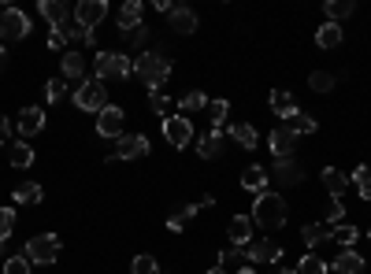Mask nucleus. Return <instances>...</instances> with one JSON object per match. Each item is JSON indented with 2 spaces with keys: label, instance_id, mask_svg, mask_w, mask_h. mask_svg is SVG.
I'll use <instances>...</instances> for the list:
<instances>
[{
  "label": "nucleus",
  "instance_id": "obj_49",
  "mask_svg": "<svg viewBox=\"0 0 371 274\" xmlns=\"http://www.w3.org/2000/svg\"><path fill=\"white\" fill-rule=\"evenodd\" d=\"M208 274H227V270H223V267H211V270H208Z\"/></svg>",
  "mask_w": 371,
  "mask_h": 274
},
{
  "label": "nucleus",
  "instance_id": "obj_39",
  "mask_svg": "<svg viewBox=\"0 0 371 274\" xmlns=\"http://www.w3.org/2000/svg\"><path fill=\"white\" fill-rule=\"evenodd\" d=\"M330 270V263H323L320 256H301V263H297V274H327Z\"/></svg>",
  "mask_w": 371,
  "mask_h": 274
},
{
  "label": "nucleus",
  "instance_id": "obj_30",
  "mask_svg": "<svg viewBox=\"0 0 371 274\" xmlns=\"http://www.w3.org/2000/svg\"><path fill=\"white\" fill-rule=\"evenodd\" d=\"M323 11H327V22H341V19H349L356 11V4L353 0H327Z\"/></svg>",
  "mask_w": 371,
  "mask_h": 274
},
{
  "label": "nucleus",
  "instance_id": "obj_8",
  "mask_svg": "<svg viewBox=\"0 0 371 274\" xmlns=\"http://www.w3.org/2000/svg\"><path fill=\"white\" fill-rule=\"evenodd\" d=\"M104 19H108V4H104V0H82V4L74 8V22L82 26V30H97Z\"/></svg>",
  "mask_w": 371,
  "mask_h": 274
},
{
  "label": "nucleus",
  "instance_id": "obj_47",
  "mask_svg": "<svg viewBox=\"0 0 371 274\" xmlns=\"http://www.w3.org/2000/svg\"><path fill=\"white\" fill-rule=\"evenodd\" d=\"M0 145H11V123L0 115Z\"/></svg>",
  "mask_w": 371,
  "mask_h": 274
},
{
  "label": "nucleus",
  "instance_id": "obj_28",
  "mask_svg": "<svg viewBox=\"0 0 371 274\" xmlns=\"http://www.w3.org/2000/svg\"><path fill=\"white\" fill-rule=\"evenodd\" d=\"M197 212H201V204H178L175 212L167 215V230H175V233H178V230H182L186 223H190V219H193Z\"/></svg>",
  "mask_w": 371,
  "mask_h": 274
},
{
  "label": "nucleus",
  "instance_id": "obj_37",
  "mask_svg": "<svg viewBox=\"0 0 371 274\" xmlns=\"http://www.w3.org/2000/svg\"><path fill=\"white\" fill-rule=\"evenodd\" d=\"M245 249H237V245H230V249H223L219 252V267H237V270H242L245 267Z\"/></svg>",
  "mask_w": 371,
  "mask_h": 274
},
{
  "label": "nucleus",
  "instance_id": "obj_24",
  "mask_svg": "<svg viewBox=\"0 0 371 274\" xmlns=\"http://www.w3.org/2000/svg\"><path fill=\"white\" fill-rule=\"evenodd\" d=\"M8 163L19 167V171H26V167L34 163V149L26 145V141H11V145H8Z\"/></svg>",
  "mask_w": 371,
  "mask_h": 274
},
{
  "label": "nucleus",
  "instance_id": "obj_9",
  "mask_svg": "<svg viewBox=\"0 0 371 274\" xmlns=\"http://www.w3.org/2000/svg\"><path fill=\"white\" fill-rule=\"evenodd\" d=\"M123 130H126V115H123V108L108 104V108L97 115V137H123Z\"/></svg>",
  "mask_w": 371,
  "mask_h": 274
},
{
  "label": "nucleus",
  "instance_id": "obj_46",
  "mask_svg": "<svg viewBox=\"0 0 371 274\" xmlns=\"http://www.w3.org/2000/svg\"><path fill=\"white\" fill-rule=\"evenodd\" d=\"M123 41H126V45H134V48H141L145 41H149V30H145V26H134V30H126V34H123Z\"/></svg>",
  "mask_w": 371,
  "mask_h": 274
},
{
  "label": "nucleus",
  "instance_id": "obj_4",
  "mask_svg": "<svg viewBox=\"0 0 371 274\" xmlns=\"http://www.w3.org/2000/svg\"><path fill=\"white\" fill-rule=\"evenodd\" d=\"M30 263L37 267H48V263H56L60 259V238L56 233H37V238L26 241V252H22Z\"/></svg>",
  "mask_w": 371,
  "mask_h": 274
},
{
  "label": "nucleus",
  "instance_id": "obj_23",
  "mask_svg": "<svg viewBox=\"0 0 371 274\" xmlns=\"http://www.w3.org/2000/svg\"><path fill=\"white\" fill-rule=\"evenodd\" d=\"M271 111L278 119H289V115L297 111V97L289 93V89H271Z\"/></svg>",
  "mask_w": 371,
  "mask_h": 274
},
{
  "label": "nucleus",
  "instance_id": "obj_27",
  "mask_svg": "<svg viewBox=\"0 0 371 274\" xmlns=\"http://www.w3.org/2000/svg\"><path fill=\"white\" fill-rule=\"evenodd\" d=\"M286 130L301 137V134H315V130H320V123H315L312 115H304V111H294V115L286 119Z\"/></svg>",
  "mask_w": 371,
  "mask_h": 274
},
{
  "label": "nucleus",
  "instance_id": "obj_12",
  "mask_svg": "<svg viewBox=\"0 0 371 274\" xmlns=\"http://www.w3.org/2000/svg\"><path fill=\"white\" fill-rule=\"evenodd\" d=\"M37 15H41V19L52 26V34H60L63 26L71 22V15H67V4H63V0H41V4H37Z\"/></svg>",
  "mask_w": 371,
  "mask_h": 274
},
{
  "label": "nucleus",
  "instance_id": "obj_32",
  "mask_svg": "<svg viewBox=\"0 0 371 274\" xmlns=\"http://www.w3.org/2000/svg\"><path fill=\"white\" fill-rule=\"evenodd\" d=\"M197 152H201L204 160H216V156L223 152V137L216 134V130H208V134H204L201 141H197Z\"/></svg>",
  "mask_w": 371,
  "mask_h": 274
},
{
  "label": "nucleus",
  "instance_id": "obj_11",
  "mask_svg": "<svg viewBox=\"0 0 371 274\" xmlns=\"http://www.w3.org/2000/svg\"><path fill=\"white\" fill-rule=\"evenodd\" d=\"M141 156H149V137L145 134H126V137H119V149L108 156V163L112 160H141Z\"/></svg>",
  "mask_w": 371,
  "mask_h": 274
},
{
  "label": "nucleus",
  "instance_id": "obj_44",
  "mask_svg": "<svg viewBox=\"0 0 371 274\" xmlns=\"http://www.w3.org/2000/svg\"><path fill=\"white\" fill-rule=\"evenodd\" d=\"M341 219H346V207H341V200H330V207H327V226H330V230L341 226Z\"/></svg>",
  "mask_w": 371,
  "mask_h": 274
},
{
  "label": "nucleus",
  "instance_id": "obj_3",
  "mask_svg": "<svg viewBox=\"0 0 371 274\" xmlns=\"http://www.w3.org/2000/svg\"><path fill=\"white\" fill-rule=\"evenodd\" d=\"M93 78L97 82H108V78H130L134 74V60H126L123 52H97V60H93Z\"/></svg>",
  "mask_w": 371,
  "mask_h": 274
},
{
  "label": "nucleus",
  "instance_id": "obj_1",
  "mask_svg": "<svg viewBox=\"0 0 371 274\" xmlns=\"http://www.w3.org/2000/svg\"><path fill=\"white\" fill-rule=\"evenodd\" d=\"M134 74L152 89V93H160V89L167 85V78H171V60L160 56V52H145V56L134 60Z\"/></svg>",
  "mask_w": 371,
  "mask_h": 274
},
{
  "label": "nucleus",
  "instance_id": "obj_35",
  "mask_svg": "<svg viewBox=\"0 0 371 274\" xmlns=\"http://www.w3.org/2000/svg\"><path fill=\"white\" fill-rule=\"evenodd\" d=\"M356 238H360V230H356V226H346V223L330 230V241H338L341 249H353V245H356Z\"/></svg>",
  "mask_w": 371,
  "mask_h": 274
},
{
  "label": "nucleus",
  "instance_id": "obj_36",
  "mask_svg": "<svg viewBox=\"0 0 371 274\" xmlns=\"http://www.w3.org/2000/svg\"><path fill=\"white\" fill-rule=\"evenodd\" d=\"M208 111H211V130H216V134H219V130L227 126L230 104H227V100H211V104H208Z\"/></svg>",
  "mask_w": 371,
  "mask_h": 274
},
{
  "label": "nucleus",
  "instance_id": "obj_33",
  "mask_svg": "<svg viewBox=\"0 0 371 274\" xmlns=\"http://www.w3.org/2000/svg\"><path fill=\"white\" fill-rule=\"evenodd\" d=\"M301 238H304V245H312V249H315V245L330 241V226L327 223H308V226L301 230Z\"/></svg>",
  "mask_w": 371,
  "mask_h": 274
},
{
  "label": "nucleus",
  "instance_id": "obj_41",
  "mask_svg": "<svg viewBox=\"0 0 371 274\" xmlns=\"http://www.w3.org/2000/svg\"><path fill=\"white\" fill-rule=\"evenodd\" d=\"M11 230H15V207H0V241L11 238Z\"/></svg>",
  "mask_w": 371,
  "mask_h": 274
},
{
  "label": "nucleus",
  "instance_id": "obj_21",
  "mask_svg": "<svg viewBox=\"0 0 371 274\" xmlns=\"http://www.w3.org/2000/svg\"><path fill=\"white\" fill-rule=\"evenodd\" d=\"M330 267H334V274H364V267H367V263H364V256H360V252L341 249V256H338Z\"/></svg>",
  "mask_w": 371,
  "mask_h": 274
},
{
  "label": "nucleus",
  "instance_id": "obj_7",
  "mask_svg": "<svg viewBox=\"0 0 371 274\" xmlns=\"http://www.w3.org/2000/svg\"><path fill=\"white\" fill-rule=\"evenodd\" d=\"M164 137H167V145H175V149H186L193 141V119H186V115H167L164 119Z\"/></svg>",
  "mask_w": 371,
  "mask_h": 274
},
{
  "label": "nucleus",
  "instance_id": "obj_31",
  "mask_svg": "<svg viewBox=\"0 0 371 274\" xmlns=\"http://www.w3.org/2000/svg\"><path fill=\"white\" fill-rule=\"evenodd\" d=\"M349 186L356 189V193H360V200H371V167H356V171L349 174Z\"/></svg>",
  "mask_w": 371,
  "mask_h": 274
},
{
  "label": "nucleus",
  "instance_id": "obj_38",
  "mask_svg": "<svg viewBox=\"0 0 371 274\" xmlns=\"http://www.w3.org/2000/svg\"><path fill=\"white\" fill-rule=\"evenodd\" d=\"M334 82H338V78L330 74V71H312L308 89H315V93H330V89H334Z\"/></svg>",
  "mask_w": 371,
  "mask_h": 274
},
{
  "label": "nucleus",
  "instance_id": "obj_6",
  "mask_svg": "<svg viewBox=\"0 0 371 274\" xmlns=\"http://www.w3.org/2000/svg\"><path fill=\"white\" fill-rule=\"evenodd\" d=\"M26 34H30V19H26V11H19V8L0 11V37H4V41H22Z\"/></svg>",
  "mask_w": 371,
  "mask_h": 274
},
{
  "label": "nucleus",
  "instance_id": "obj_19",
  "mask_svg": "<svg viewBox=\"0 0 371 274\" xmlns=\"http://www.w3.org/2000/svg\"><path fill=\"white\" fill-rule=\"evenodd\" d=\"M167 26L175 34H193L197 30V11H190V8H171L167 11Z\"/></svg>",
  "mask_w": 371,
  "mask_h": 274
},
{
  "label": "nucleus",
  "instance_id": "obj_20",
  "mask_svg": "<svg viewBox=\"0 0 371 274\" xmlns=\"http://www.w3.org/2000/svg\"><path fill=\"white\" fill-rule=\"evenodd\" d=\"M323 186H327V193H330V200H338L341 193L349 189V174L346 171H338V167H323Z\"/></svg>",
  "mask_w": 371,
  "mask_h": 274
},
{
  "label": "nucleus",
  "instance_id": "obj_13",
  "mask_svg": "<svg viewBox=\"0 0 371 274\" xmlns=\"http://www.w3.org/2000/svg\"><path fill=\"white\" fill-rule=\"evenodd\" d=\"M268 149H271L275 160H286V156H294V149H297V134H289L286 126H278V130H271Z\"/></svg>",
  "mask_w": 371,
  "mask_h": 274
},
{
  "label": "nucleus",
  "instance_id": "obj_17",
  "mask_svg": "<svg viewBox=\"0 0 371 274\" xmlns=\"http://www.w3.org/2000/svg\"><path fill=\"white\" fill-rule=\"evenodd\" d=\"M227 238H230V245H237V249H249V241H253V219L234 215L227 223Z\"/></svg>",
  "mask_w": 371,
  "mask_h": 274
},
{
  "label": "nucleus",
  "instance_id": "obj_45",
  "mask_svg": "<svg viewBox=\"0 0 371 274\" xmlns=\"http://www.w3.org/2000/svg\"><path fill=\"white\" fill-rule=\"evenodd\" d=\"M149 104H152V111H156V115H164V119L171 115V108H175V104H171V97H164V93H152Z\"/></svg>",
  "mask_w": 371,
  "mask_h": 274
},
{
  "label": "nucleus",
  "instance_id": "obj_43",
  "mask_svg": "<svg viewBox=\"0 0 371 274\" xmlns=\"http://www.w3.org/2000/svg\"><path fill=\"white\" fill-rule=\"evenodd\" d=\"M4 274H30V259L26 256H8L4 259Z\"/></svg>",
  "mask_w": 371,
  "mask_h": 274
},
{
  "label": "nucleus",
  "instance_id": "obj_52",
  "mask_svg": "<svg viewBox=\"0 0 371 274\" xmlns=\"http://www.w3.org/2000/svg\"><path fill=\"white\" fill-rule=\"evenodd\" d=\"M367 238H371V230H367Z\"/></svg>",
  "mask_w": 371,
  "mask_h": 274
},
{
  "label": "nucleus",
  "instance_id": "obj_48",
  "mask_svg": "<svg viewBox=\"0 0 371 274\" xmlns=\"http://www.w3.org/2000/svg\"><path fill=\"white\" fill-rule=\"evenodd\" d=\"M4 67H8V48L0 45V74H4Z\"/></svg>",
  "mask_w": 371,
  "mask_h": 274
},
{
  "label": "nucleus",
  "instance_id": "obj_25",
  "mask_svg": "<svg viewBox=\"0 0 371 274\" xmlns=\"http://www.w3.org/2000/svg\"><path fill=\"white\" fill-rule=\"evenodd\" d=\"M11 197H15V204H41L45 200V189L37 186V181H19Z\"/></svg>",
  "mask_w": 371,
  "mask_h": 274
},
{
  "label": "nucleus",
  "instance_id": "obj_42",
  "mask_svg": "<svg viewBox=\"0 0 371 274\" xmlns=\"http://www.w3.org/2000/svg\"><path fill=\"white\" fill-rule=\"evenodd\" d=\"M134 274H160V263H156V256H134Z\"/></svg>",
  "mask_w": 371,
  "mask_h": 274
},
{
  "label": "nucleus",
  "instance_id": "obj_5",
  "mask_svg": "<svg viewBox=\"0 0 371 274\" xmlns=\"http://www.w3.org/2000/svg\"><path fill=\"white\" fill-rule=\"evenodd\" d=\"M74 104L82 111H97L100 115L104 108H108V89H104V82H97V78H86V82L74 89Z\"/></svg>",
  "mask_w": 371,
  "mask_h": 274
},
{
  "label": "nucleus",
  "instance_id": "obj_40",
  "mask_svg": "<svg viewBox=\"0 0 371 274\" xmlns=\"http://www.w3.org/2000/svg\"><path fill=\"white\" fill-rule=\"evenodd\" d=\"M45 97H48V104H60L63 97H67V78H52V82L45 85Z\"/></svg>",
  "mask_w": 371,
  "mask_h": 274
},
{
  "label": "nucleus",
  "instance_id": "obj_2",
  "mask_svg": "<svg viewBox=\"0 0 371 274\" xmlns=\"http://www.w3.org/2000/svg\"><path fill=\"white\" fill-rule=\"evenodd\" d=\"M286 200L278 197V193H260L256 204H253V223L263 226V230H278V226H286Z\"/></svg>",
  "mask_w": 371,
  "mask_h": 274
},
{
  "label": "nucleus",
  "instance_id": "obj_14",
  "mask_svg": "<svg viewBox=\"0 0 371 274\" xmlns=\"http://www.w3.org/2000/svg\"><path fill=\"white\" fill-rule=\"evenodd\" d=\"M271 178L278 181V186H297V181L304 178V167L294 160V156H286V160H275V171Z\"/></svg>",
  "mask_w": 371,
  "mask_h": 274
},
{
  "label": "nucleus",
  "instance_id": "obj_15",
  "mask_svg": "<svg viewBox=\"0 0 371 274\" xmlns=\"http://www.w3.org/2000/svg\"><path fill=\"white\" fill-rule=\"evenodd\" d=\"M242 189H249V193H268L271 189V174H268V167H260V163H253V167H245L242 171Z\"/></svg>",
  "mask_w": 371,
  "mask_h": 274
},
{
  "label": "nucleus",
  "instance_id": "obj_51",
  "mask_svg": "<svg viewBox=\"0 0 371 274\" xmlns=\"http://www.w3.org/2000/svg\"><path fill=\"white\" fill-rule=\"evenodd\" d=\"M278 274H297V270H278Z\"/></svg>",
  "mask_w": 371,
  "mask_h": 274
},
{
  "label": "nucleus",
  "instance_id": "obj_16",
  "mask_svg": "<svg viewBox=\"0 0 371 274\" xmlns=\"http://www.w3.org/2000/svg\"><path fill=\"white\" fill-rule=\"evenodd\" d=\"M15 130H19L22 137L41 134V130H45V111H41V108H22L19 119H15Z\"/></svg>",
  "mask_w": 371,
  "mask_h": 274
},
{
  "label": "nucleus",
  "instance_id": "obj_26",
  "mask_svg": "<svg viewBox=\"0 0 371 274\" xmlns=\"http://www.w3.org/2000/svg\"><path fill=\"white\" fill-rule=\"evenodd\" d=\"M230 137H234L242 149H256V145H260L256 126H249V123H230Z\"/></svg>",
  "mask_w": 371,
  "mask_h": 274
},
{
  "label": "nucleus",
  "instance_id": "obj_50",
  "mask_svg": "<svg viewBox=\"0 0 371 274\" xmlns=\"http://www.w3.org/2000/svg\"><path fill=\"white\" fill-rule=\"evenodd\" d=\"M237 274H256V270H253V267H242V270H237Z\"/></svg>",
  "mask_w": 371,
  "mask_h": 274
},
{
  "label": "nucleus",
  "instance_id": "obj_29",
  "mask_svg": "<svg viewBox=\"0 0 371 274\" xmlns=\"http://www.w3.org/2000/svg\"><path fill=\"white\" fill-rule=\"evenodd\" d=\"M315 45L320 48H338L341 45V26L338 22H323L320 30H315Z\"/></svg>",
  "mask_w": 371,
  "mask_h": 274
},
{
  "label": "nucleus",
  "instance_id": "obj_34",
  "mask_svg": "<svg viewBox=\"0 0 371 274\" xmlns=\"http://www.w3.org/2000/svg\"><path fill=\"white\" fill-rule=\"evenodd\" d=\"M204 108H208V97L201 93V89H193V93H186L178 100V111L182 115H193V111H204Z\"/></svg>",
  "mask_w": 371,
  "mask_h": 274
},
{
  "label": "nucleus",
  "instance_id": "obj_22",
  "mask_svg": "<svg viewBox=\"0 0 371 274\" xmlns=\"http://www.w3.org/2000/svg\"><path fill=\"white\" fill-rule=\"evenodd\" d=\"M141 15H145L141 0H126V4L119 8V34H126V30H134V26H141Z\"/></svg>",
  "mask_w": 371,
  "mask_h": 274
},
{
  "label": "nucleus",
  "instance_id": "obj_10",
  "mask_svg": "<svg viewBox=\"0 0 371 274\" xmlns=\"http://www.w3.org/2000/svg\"><path fill=\"white\" fill-rule=\"evenodd\" d=\"M245 256H249V263L268 267V263H278V259H282V249H278L275 241H268V238H253L249 249H245Z\"/></svg>",
  "mask_w": 371,
  "mask_h": 274
},
{
  "label": "nucleus",
  "instance_id": "obj_18",
  "mask_svg": "<svg viewBox=\"0 0 371 274\" xmlns=\"http://www.w3.org/2000/svg\"><path fill=\"white\" fill-rule=\"evenodd\" d=\"M86 67H89V60L82 56V52H63L60 56V71H63L67 82H78V78L86 82Z\"/></svg>",
  "mask_w": 371,
  "mask_h": 274
}]
</instances>
